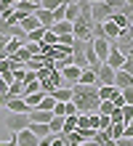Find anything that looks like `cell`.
<instances>
[{"mask_svg":"<svg viewBox=\"0 0 133 146\" xmlns=\"http://www.w3.org/2000/svg\"><path fill=\"white\" fill-rule=\"evenodd\" d=\"M72 104L77 106L80 114H99V85H72Z\"/></svg>","mask_w":133,"mask_h":146,"instance_id":"6da1fadb","label":"cell"},{"mask_svg":"<svg viewBox=\"0 0 133 146\" xmlns=\"http://www.w3.org/2000/svg\"><path fill=\"white\" fill-rule=\"evenodd\" d=\"M11 133H19L24 127H29V111H8L5 122H3Z\"/></svg>","mask_w":133,"mask_h":146,"instance_id":"7a4b0ae2","label":"cell"},{"mask_svg":"<svg viewBox=\"0 0 133 146\" xmlns=\"http://www.w3.org/2000/svg\"><path fill=\"white\" fill-rule=\"evenodd\" d=\"M109 16H112V8L106 5L104 0H99V3H91V19H93V24H104Z\"/></svg>","mask_w":133,"mask_h":146,"instance_id":"3957f363","label":"cell"},{"mask_svg":"<svg viewBox=\"0 0 133 146\" xmlns=\"http://www.w3.org/2000/svg\"><path fill=\"white\" fill-rule=\"evenodd\" d=\"M125 58H128V56L122 53V50L117 48V42L112 40V50H109V56H106V61H104V64H109L112 69H122V64H125Z\"/></svg>","mask_w":133,"mask_h":146,"instance_id":"277c9868","label":"cell"},{"mask_svg":"<svg viewBox=\"0 0 133 146\" xmlns=\"http://www.w3.org/2000/svg\"><path fill=\"white\" fill-rule=\"evenodd\" d=\"M59 72H61V77H64L67 85H77L80 82V74H83V69H80L77 64H67L64 69H59Z\"/></svg>","mask_w":133,"mask_h":146,"instance_id":"5b68a950","label":"cell"},{"mask_svg":"<svg viewBox=\"0 0 133 146\" xmlns=\"http://www.w3.org/2000/svg\"><path fill=\"white\" fill-rule=\"evenodd\" d=\"M13 138H16V143H19V146H37V143H40V138L29 130V127H24V130L13 133Z\"/></svg>","mask_w":133,"mask_h":146,"instance_id":"8992f818","label":"cell"},{"mask_svg":"<svg viewBox=\"0 0 133 146\" xmlns=\"http://www.w3.org/2000/svg\"><path fill=\"white\" fill-rule=\"evenodd\" d=\"M93 50H96V56H99L101 61H106V56H109V50H112V40H106V37H93Z\"/></svg>","mask_w":133,"mask_h":146,"instance_id":"52a82bcc","label":"cell"},{"mask_svg":"<svg viewBox=\"0 0 133 146\" xmlns=\"http://www.w3.org/2000/svg\"><path fill=\"white\" fill-rule=\"evenodd\" d=\"M114 72H117V69H112L109 64H101L99 69H96V74H99V82H101V85H114Z\"/></svg>","mask_w":133,"mask_h":146,"instance_id":"ba28073f","label":"cell"},{"mask_svg":"<svg viewBox=\"0 0 133 146\" xmlns=\"http://www.w3.org/2000/svg\"><path fill=\"white\" fill-rule=\"evenodd\" d=\"M120 93H122V90L117 88V85H101V82H99V98H101V101H114Z\"/></svg>","mask_w":133,"mask_h":146,"instance_id":"9c48e42d","label":"cell"},{"mask_svg":"<svg viewBox=\"0 0 133 146\" xmlns=\"http://www.w3.org/2000/svg\"><path fill=\"white\" fill-rule=\"evenodd\" d=\"M101 27H104V37H106V40H117V37H120V32H122V29L117 27V24L112 21V16H109V19H106L104 24H101Z\"/></svg>","mask_w":133,"mask_h":146,"instance_id":"30bf717a","label":"cell"},{"mask_svg":"<svg viewBox=\"0 0 133 146\" xmlns=\"http://www.w3.org/2000/svg\"><path fill=\"white\" fill-rule=\"evenodd\" d=\"M114 85H117L120 90L128 88V85H133V74L125 72V69H117V72H114Z\"/></svg>","mask_w":133,"mask_h":146,"instance_id":"8fae6325","label":"cell"},{"mask_svg":"<svg viewBox=\"0 0 133 146\" xmlns=\"http://www.w3.org/2000/svg\"><path fill=\"white\" fill-rule=\"evenodd\" d=\"M51 96L56 98V101H61V104H67V101H72V85H59Z\"/></svg>","mask_w":133,"mask_h":146,"instance_id":"7c38bea8","label":"cell"},{"mask_svg":"<svg viewBox=\"0 0 133 146\" xmlns=\"http://www.w3.org/2000/svg\"><path fill=\"white\" fill-rule=\"evenodd\" d=\"M53 119V111L48 109H32L29 111V122H51Z\"/></svg>","mask_w":133,"mask_h":146,"instance_id":"4fadbf2b","label":"cell"},{"mask_svg":"<svg viewBox=\"0 0 133 146\" xmlns=\"http://www.w3.org/2000/svg\"><path fill=\"white\" fill-rule=\"evenodd\" d=\"M106 135H109V138L112 141H120L122 138V135H125V122H112L109 127H106V130H104Z\"/></svg>","mask_w":133,"mask_h":146,"instance_id":"5bb4252c","label":"cell"},{"mask_svg":"<svg viewBox=\"0 0 133 146\" xmlns=\"http://www.w3.org/2000/svg\"><path fill=\"white\" fill-rule=\"evenodd\" d=\"M5 109L8 111H29V106H27V101L19 96V98H8L5 101Z\"/></svg>","mask_w":133,"mask_h":146,"instance_id":"9a60e30c","label":"cell"},{"mask_svg":"<svg viewBox=\"0 0 133 146\" xmlns=\"http://www.w3.org/2000/svg\"><path fill=\"white\" fill-rule=\"evenodd\" d=\"M45 96H48L45 90H37V93H29V96H24V101H27V106H29V111H32V109H37V106H40V101L45 98Z\"/></svg>","mask_w":133,"mask_h":146,"instance_id":"2e32d148","label":"cell"},{"mask_svg":"<svg viewBox=\"0 0 133 146\" xmlns=\"http://www.w3.org/2000/svg\"><path fill=\"white\" fill-rule=\"evenodd\" d=\"M29 130L37 135V138H45V135H53L51 133V127H48V122H29Z\"/></svg>","mask_w":133,"mask_h":146,"instance_id":"e0dca14e","label":"cell"},{"mask_svg":"<svg viewBox=\"0 0 133 146\" xmlns=\"http://www.w3.org/2000/svg\"><path fill=\"white\" fill-rule=\"evenodd\" d=\"M24 42H27V40H21V37H8V42H5V58H8V56H13L16 50L24 45Z\"/></svg>","mask_w":133,"mask_h":146,"instance_id":"ac0fdd59","label":"cell"},{"mask_svg":"<svg viewBox=\"0 0 133 146\" xmlns=\"http://www.w3.org/2000/svg\"><path fill=\"white\" fill-rule=\"evenodd\" d=\"M35 16H37V21L43 24V27H48V29H51V24H53V11H45V8H37V11H35Z\"/></svg>","mask_w":133,"mask_h":146,"instance_id":"d6986e66","label":"cell"},{"mask_svg":"<svg viewBox=\"0 0 133 146\" xmlns=\"http://www.w3.org/2000/svg\"><path fill=\"white\" fill-rule=\"evenodd\" d=\"M51 32L53 35H69V32H72V21H53Z\"/></svg>","mask_w":133,"mask_h":146,"instance_id":"ffe728a7","label":"cell"},{"mask_svg":"<svg viewBox=\"0 0 133 146\" xmlns=\"http://www.w3.org/2000/svg\"><path fill=\"white\" fill-rule=\"evenodd\" d=\"M24 98V82L21 80H13L11 85H8V98Z\"/></svg>","mask_w":133,"mask_h":146,"instance_id":"44dd1931","label":"cell"},{"mask_svg":"<svg viewBox=\"0 0 133 146\" xmlns=\"http://www.w3.org/2000/svg\"><path fill=\"white\" fill-rule=\"evenodd\" d=\"M112 21L117 24L120 29H128V27H130V19H128L125 11H114V13H112Z\"/></svg>","mask_w":133,"mask_h":146,"instance_id":"7402d4cb","label":"cell"},{"mask_svg":"<svg viewBox=\"0 0 133 146\" xmlns=\"http://www.w3.org/2000/svg\"><path fill=\"white\" fill-rule=\"evenodd\" d=\"M80 19V3L77 0H72V3H67V21H77Z\"/></svg>","mask_w":133,"mask_h":146,"instance_id":"603a6c76","label":"cell"},{"mask_svg":"<svg viewBox=\"0 0 133 146\" xmlns=\"http://www.w3.org/2000/svg\"><path fill=\"white\" fill-rule=\"evenodd\" d=\"M45 32H48V27H37V29L27 32V42H43V37H45Z\"/></svg>","mask_w":133,"mask_h":146,"instance_id":"cb8c5ba5","label":"cell"},{"mask_svg":"<svg viewBox=\"0 0 133 146\" xmlns=\"http://www.w3.org/2000/svg\"><path fill=\"white\" fill-rule=\"evenodd\" d=\"M80 82H83V85H99V74H96L93 69H83V74H80Z\"/></svg>","mask_w":133,"mask_h":146,"instance_id":"d4e9b609","label":"cell"},{"mask_svg":"<svg viewBox=\"0 0 133 146\" xmlns=\"http://www.w3.org/2000/svg\"><path fill=\"white\" fill-rule=\"evenodd\" d=\"M48 127H51V133H53V135H59L61 130H64V117H59V114H53V119L48 122Z\"/></svg>","mask_w":133,"mask_h":146,"instance_id":"484cf974","label":"cell"},{"mask_svg":"<svg viewBox=\"0 0 133 146\" xmlns=\"http://www.w3.org/2000/svg\"><path fill=\"white\" fill-rule=\"evenodd\" d=\"M104 3L112 8V13L114 11H128V8H133V5H128V0H104Z\"/></svg>","mask_w":133,"mask_h":146,"instance_id":"4316f807","label":"cell"},{"mask_svg":"<svg viewBox=\"0 0 133 146\" xmlns=\"http://www.w3.org/2000/svg\"><path fill=\"white\" fill-rule=\"evenodd\" d=\"M72 130H77V114H69V117H64V130L61 133H72Z\"/></svg>","mask_w":133,"mask_h":146,"instance_id":"83f0119b","label":"cell"},{"mask_svg":"<svg viewBox=\"0 0 133 146\" xmlns=\"http://www.w3.org/2000/svg\"><path fill=\"white\" fill-rule=\"evenodd\" d=\"M61 3H67V0H40V8H45V11H56ZM69 3H72V0H69Z\"/></svg>","mask_w":133,"mask_h":146,"instance_id":"f1b7e54d","label":"cell"},{"mask_svg":"<svg viewBox=\"0 0 133 146\" xmlns=\"http://www.w3.org/2000/svg\"><path fill=\"white\" fill-rule=\"evenodd\" d=\"M69 3V0H67ZM67 3H61L56 11H53V21H67Z\"/></svg>","mask_w":133,"mask_h":146,"instance_id":"f546056e","label":"cell"},{"mask_svg":"<svg viewBox=\"0 0 133 146\" xmlns=\"http://www.w3.org/2000/svg\"><path fill=\"white\" fill-rule=\"evenodd\" d=\"M112 109H114V101H101L99 104V114H112Z\"/></svg>","mask_w":133,"mask_h":146,"instance_id":"4dcf8cb0","label":"cell"},{"mask_svg":"<svg viewBox=\"0 0 133 146\" xmlns=\"http://www.w3.org/2000/svg\"><path fill=\"white\" fill-rule=\"evenodd\" d=\"M109 125H112V117L109 114H99V127H96V130H106Z\"/></svg>","mask_w":133,"mask_h":146,"instance_id":"1f68e13d","label":"cell"},{"mask_svg":"<svg viewBox=\"0 0 133 146\" xmlns=\"http://www.w3.org/2000/svg\"><path fill=\"white\" fill-rule=\"evenodd\" d=\"M122 119H125V125L133 119V104H125V106H122Z\"/></svg>","mask_w":133,"mask_h":146,"instance_id":"d6a6232c","label":"cell"},{"mask_svg":"<svg viewBox=\"0 0 133 146\" xmlns=\"http://www.w3.org/2000/svg\"><path fill=\"white\" fill-rule=\"evenodd\" d=\"M72 42H75V35L69 32V35H59V42H56V45H72Z\"/></svg>","mask_w":133,"mask_h":146,"instance_id":"836d02e7","label":"cell"},{"mask_svg":"<svg viewBox=\"0 0 133 146\" xmlns=\"http://www.w3.org/2000/svg\"><path fill=\"white\" fill-rule=\"evenodd\" d=\"M109 117H112V122H125V119H122V106H114Z\"/></svg>","mask_w":133,"mask_h":146,"instance_id":"e575fe53","label":"cell"},{"mask_svg":"<svg viewBox=\"0 0 133 146\" xmlns=\"http://www.w3.org/2000/svg\"><path fill=\"white\" fill-rule=\"evenodd\" d=\"M122 98H125V104H133V85L122 88Z\"/></svg>","mask_w":133,"mask_h":146,"instance_id":"d590c367","label":"cell"},{"mask_svg":"<svg viewBox=\"0 0 133 146\" xmlns=\"http://www.w3.org/2000/svg\"><path fill=\"white\" fill-rule=\"evenodd\" d=\"M11 72V64H8V58H0V77Z\"/></svg>","mask_w":133,"mask_h":146,"instance_id":"8d00e7d4","label":"cell"},{"mask_svg":"<svg viewBox=\"0 0 133 146\" xmlns=\"http://www.w3.org/2000/svg\"><path fill=\"white\" fill-rule=\"evenodd\" d=\"M5 42H8V37L0 32V58H5Z\"/></svg>","mask_w":133,"mask_h":146,"instance_id":"74e56055","label":"cell"},{"mask_svg":"<svg viewBox=\"0 0 133 146\" xmlns=\"http://www.w3.org/2000/svg\"><path fill=\"white\" fill-rule=\"evenodd\" d=\"M117 146H133V138H125V135H122V138L117 141Z\"/></svg>","mask_w":133,"mask_h":146,"instance_id":"f35d334b","label":"cell"},{"mask_svg":"<svg viewBox=\"0 0 133 146\" xmlns=\"http://www.w3.org/2000/svg\"><path fill=\"white\" fill-rule=\"evenodd\" d=\"M0 146H19V143H16V138L11 135V138H8V141H0Z\"/></svg>","mask_w":133,"mask_h":146,"instance_id":"ab89813d","label":"cell"},{"mask_svg":"<svg viewBox=\"0 0 133 146\" xmlns=\"http://www.w3.org/2000/svg\"><path fill=\"white\" fill-rule=\"evenodd\" d=\"M125 138H133V122L125 125Z\"/></svg>","mask_w":133,"mask_h":146,"instance_id":"60d3db41","label":"cell"},{"mask_svg":"<svg viewBox=\"0 0 133 146\" xmlns=\"http://www.w3.org/2000/svg\"><path fill=\"white\" fill-rule=\"evenodd\" d=\"M75 146H99L96 141H80V143H75Z\"/></svg>","mask_w":133,"mask_h":146,"instance_id":"b9f144b4","label":"cell"},{"mask_svg":"<svg viewBox=\"0 0 133 146\" xmlns=\"http://www.w3.org/2000/svg\"><path fill=\"white\" fill-rule=\"evenodd\" d=\"M125 13H128V19H130V27H133V8H128Z\"/></svg>","mask_w":133,"mask_h":146,"instance_id":"7bdbcfd3","label":"cell"},{"mask_svg":"<svg viewBox=\"0 0 133 146\" xmlns=\"http://www.w3.org/2000/svg\"><path fill=\"white\" fill-rule=\"evenodd\" d=\"M13 3H21V0H13Z\"/></svg>","mask_w":133,"mask_h":146,"instance_id":"ee69618b","label":"cell"},{"mask_svg":"<svg viewBox=\"0 0 133 146\" xmlns=\"http://www.w3.org/2000/svg\"><path fill=\"white\" fill-rule=\"evenodd\" d=\"M91 3H99V0H91Z\"/></svg>","mask_w":133,"mask_h":146,"instance_id":"f6af8a7d","label":"cell"}]
</instances>
